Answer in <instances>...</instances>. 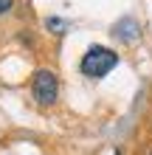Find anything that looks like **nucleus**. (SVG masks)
Segmentation results:
<instances>
[{
	"label": "nucleus",
	"instance_id": "nucleus-1",
	"mask_svg": "<svg viewBox=\"0 0 152 155\" xmlns=\"http://www.w3.org/2000/svg\"><path fill=\"white\" fill-rule=\"evenodd\" d=\"M118 65V54L104 48V45H90V48L85 51L82 57V74L90 76V79H102L104 74H110V71Z\"/></svg>",
	"mask_w": 152,
	"mask_h": 155
},
{
	"label": "nucleus",
	"instance_id": "nucleus-2",
	"mask_svg": "<svg viewBox=\"0 0 152 155\" xmlns=\"http://www.w3.org/2000/svg\"><path fill=\"white\" fill-rule=\"evenodd\" d=\"M57 93H59V85H57V76L51 71H37L31 82V96L37 99L40 104H53L57 102Z\"/></svg>",
	"mask_w": 152,
	"mask_h": 155
},
{
	"label": "nucleus",
	"instance_id": "nucleus-3",
	"mask_svg": "<svg viewBox=\"0 0 152 155\" xmlns=\"http://www.w3.org/2000/svg\"><path fill=\"white\" fill-rule=\"evenodd\" d=\"M113 34H115L121 42H132V40L138 37V25H135V20L124 17V20H118V23L113 25Z\"/></svg>",
	"mask_w": 152,
	"mask_h": 155
},
{
	"label": "nucleus",
	"instance_id": "nucleus-4",
	"mask_svg": "<svg viewBox=\"0 0 152 155\" xmlns=\"http://www.w3.org/2000/svg\"><path fill=\"white\" fill-rule=\"evenodd\" d=\"M48 28H51L53 34H62V31H65V28H68V25H65V23H62V20H57V17H48Z\"/></svg>",
	"mask_w": 152,
	"mask_h": 155
},
{
	"label": "nucleus",
	"instance_id": "nucleus-5",
	"mask_svg": "<svg viewBox=\"0 0 152 155\" xmlns=\"http://www.w3.org/2000/svg\"><path fill=\"white\" fill-rule=\"evenodd\" d=\"M11 6H14V0H0V14H8Z\"/></svg>",
	"mask_w": 152,
	"mask_h": 155
},
{
	"label": "nucleus",
	"instance_id": "nucleus-6",
	"mask_svg": "<svg viewBox=\"0 0 152 155\" xmlns=\"http://www.w3.org/2000/svg\"><path fill=\"white\" fill-rule=\"evenodd\" d=\"M115 155H121V152H115Z\"/></svg>",
	"mask_w": 152,
	"mask_h": 155
}]
</instances>
